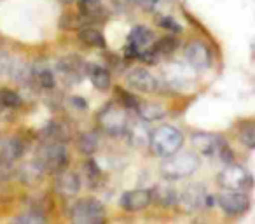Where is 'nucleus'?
Listing matches in <instances>:
<instances>
[{"label": "nucleus", "mask_w": 255, "mask_h": 224, "mask_svg": "<svg viewBox=\"0 0 255 224\" xmlns=\"http://www.w3.org/2000/svg\"><path fill=\"white\" fill-rule=\"evenodd\" d=\"M182 146H184V135L180 130L170 125L159 126L157 130H154L149 144L150 151L159 158H168L178 153Z\"/></svg>", "instance_id": "nucleus-1"}, {"label": "nucleus", "mask_w": 255, "mask_h": 224, "mask_svg": "<svg viewBox=\"0 0 255 224\" xmlns=\"http://www.w3.org/2000/svg\"><path fill=\"white\" fill-rule=\"evenodd\" d=\"M161 174L168 179V181H177V179H184L192 175L199 168V158L194 153H180V154H171V156L164 158L161 163Z\"/></svg>", "instance_id": "nucleus-2"}, {"label": "nucleus", "mask_w": 255, "mask_h": 224, "mask_svg": "<svg viewBox=\"0 0 255 224\" xmlns=\"http://www.w3.org/2000/svg\"><path fill=\"white\" fill-rule=\"evenodd\" d=\"M98 125L105 130L109 135H124L129 128V118H128L126 107L109 103L98 114Z\"/></svg>", "instance_id": "nucleus-3"}, {"label": "nucleus", "mask_w": 255, "mask_h": 224, "mask_svg": "<svg viewBox=\"0 0 255 224\" xmlns=\"http://www.w3.org/2000/svg\"><path fill=\"white\" fill-rule=\"evenodd\" d=\"M70 217L75 224H100L105 221V209L98 200L82 198L74 203Z\"/></svg>", "instance_id": "nucleus-4"}, {"label": "nucleus", "mask_w": 255, "mask_h": 224, "mask_svg": "<svg viewBox=\"0 0 255 224\" xmlns=\"http://www.w3.org/2000/svg\"><path fill=\"white\" fill-rule=\"evenodd\" d=\"M37 160L46 168V172H60L67 167L68 154L63 144H60L58 140H51V142H46L39 149Z\"/></svg>", "instance_id": "nucleus-5"}, {"label": "nucleus", "mask_w": 255, "mask_h": 224, "mask_svg": "<svg viewBox=\"0 0 255 224\" xmlns=\"http://www.w3.org/2000/svg\"><path fill=\"white\" fill-rule=\"evenodd\" d=\"M219 207L227 216H241L250 209V198L245 191H236V189H224L217 196Z\"/></svg>", "instance_id": "nucleus-6"}, {"label": "nucleus", "mask_w": 255, "mask_h": 224, "mask_svg": "<svg viewBox=\"0 0 255 224\" xmlns=\"http://www.w3.org/2000/svg\"><path fill=\"white\" fill-rule=\"evenodd\" d=\"M217 182L222 189H236L245 191L250 186V175L241 165H227L217 177Z\"/></svg>", "instance_id": "nucleus-7"}, {"label": "nucleus", "mask_w": 255, "mask_h": 224, "mask_svg": "<svg viewBox=\"0 0 255 224\" xmlns=\"http://www.w3.org/2000/svg\"><path fill=\"white\" fill-rule=\"evenodd\" d=\"M177 203L187 214L199 212L208 205V193L205 191L203 186H189L182 191V195H178Z\"/></svg>", "instance_id": "nucleus-8"}, {"label": "nucleus", "mask_w": 255, "mask_h": 224, "mask_svg": "<svg viewBox=\"0 0 255 224\" xmlns=\"http://www.w3.org/2000/svg\"><path fill=\"white\" fill-rule=\"evenodd\" d=\"M154 39V33L150 32V28L143 25L133 26V30L128 35V47H126V54L129 58H138V54L142 53L143 49L150 47Z\"/></svg>", "instance_id": "nucleus-9"}, {"label": "nucleus", "mask_w": 255, "mask_h": 224, "mask_svg": "<svg viewBox=\"0 0 255 224\" xmlns=\"http://www.w3.org/2000/svg\"><path fill=\"white\" fill-rule=\"evenodd\" d=\"M191 142L194 146V149L203 156H215L220 153V149L224 147V139L215 133H206V132H198L192 133Z\"/></svg>", "instance_id": "nucleus-10"}, {"label": "nucleus", "mask_w": 255, "mask_h": 224, "mask_svg": "<svg viewBox=\"0 0 255 224\" xmlns=\"http://www.w3.org/2000/svg\"><path fill=\"white\" fill-rule=\"evenodd\" d=\"M128 84L140 93H154L157 89V79L147 68L136 67L126 74Z\"/></svg>", "instance_id": "nucleus-11"}, {"label": "nucleus", "mask_w": 255, "mask_h": 224, "mask_svg": "<svg viewBox=\"0 0 255 224\" xmlns=\"http://www.w3.org/2000/svg\"><path fill=\"white\" fill-rule=\"evenodd\" d=\"M152 202V193L150 189H133V191H126L121 196V207L128 212H140V210L147 209Z\"/></svg>", "instance_id": "nucleus-12"}, {"label": "nucleus", "mask_w": 255, "mask_h": 224, "mask_svg": "<svg viewBox=\"0 0 255 224\" xmlns=\"http://www.w3.org/2000/svg\"><path fill=\"white\" fill-rule=\"evenodd\" d=\"M185 58L194 68H206L212 63V53H210L208 46L201 40L189 42V46L185 47Z\"/></svg>", "instance_id": "nucleus-13"}, {"label": "nucleus", "mask_w": 255, "mask_h": 224, "mask_svg": "<svg viewBox=\"0 0 255 224\" xmlns=\"http://www.w3.org/2000/svg\"><path fill=\"white\" fill-rule=\"evenodd\" d=\"M81 189V179L70 170H60L54 177V191L60 196H75Z\"/></svg>", "instance_id": "nucleus-14"}, {"label": "nucleus", "mask_w": 255, "mask_h": 224, "mask_svg": "<svg viewBox=\"0 0 255 224\" xmlns=\"http://www.w3.org/2000/svg\"><path fill=\"white\" fill-rule=\"evenodd\" d=\"M84 68H86V65L82 63L77 56H74V54L61 58V60L58 61V70H60L65 82H68V84H75V82L81 81L82 74L86 72Z\"/></svg>", "instance_id": "nucleus-15"}, {"label": "nucleus", "mask_w": 255, "mask_h": 224, "mask_svg": "<svg viewBox=\"0 0 255 224\" xmlns=\"http://www.w3.org/2000/svg\"><path fill=\"white\" fill-rule=\"evenodd\" d=\"M23 154V144L16 137H4L0 139V163L11 165L19 160Z\"/></svg>", "instance_id": "nucleus-16"}, {"label": "nucleus", "mask_w": 255, "mask_h": 224, "mask_svg": "<svg viewBox=\"0 0 255 224\" xmlns=\"http://www.w3.org/2000/svg\"><path fill=\"white\" fill-rule=\"evenodd\" d=\"M150 193H152V202H156L157 205H161V207H171L178 202V193L171 182H166V181L157 182V184L150 189Z\"/></svg>", "instance_id": "nucleus-17"}, {"label": "nucleus", "mask_w": 255, "mask_h": 224, "mask_svg": "<svg viewBox=\"0 0 255 224\" xmlns=\"http://www.w3.org/2000/svg\"><path fill=\"white\" fill-rule=\"evenodd\" d=\"M86 74L96 89L107 91L110 88V74L102 65H86Z\"/></svg>", "instance_id": "nucleus-18"}, {"label": "nucleus", "mask_w": 255, "mask_h": 224, "mask_svg": "<svg viewBox=\"0 0 255 224\" xmlns=\"http://www.w3.org/2000/svg\"><path fill=\"white\" fill-rule=\"evenodd\" d=\"M44 172H46V168L40 165V161L37 160H32L30 163L23 165L21 170H19V179H21L25 184H35V182H39V179H42Z\"/></svg>", "instance_id": "nucleus-19"}, {"label": "nucleus", "mask_w": 255, "mask_h": 224, "mask_svg": "<svg viewBox=\"0 0 255 224\" xmlns=\"http://www.w3.org/2000/svg\"><path fill=\"white\" fill-rule=\"evenodd\" d=\"M136 112H138L140 118L145 119V121H157V119L164 118V114H166V110H164L163 105H159V103H152V102L138 103Z\"/></svg>", "instance_id": "nucleus-20"}, {"label": "nucleus", "mask_w": 255, "mask_h": 224, "mask_svg": "<svg viewBox=\"0 0 255 224\" xmlns=\"http://www.w3.org/2000/svg\"><path fill=\"white\" fill-rule=\"evenodd\" d=\"M126 135H128V139H129V142H131V146L143 147V146H149L150 144V137H152V133L149 132L147 126L135 125V126H129V128H128Z\"/></svg>", "instance_id": "nucleus-21"}, {"label": "nucleus", "mask_w": 255, "mask_h": 224, "mask_svg": "<svg viewBox=\"0 0 255 224\" xmlns=\"http://www.w3.org/2000/svg\"><path fill=\"white\" fill-rule=\"evenodd\" d=\"M77 37H79V40H81V42L86 44V46L105 47V37H103L102 32H98L96 28H89V26H84V28L79 30Z\"/></svg>", "instance_id": "nucleus-22"}, {"label": "nucleus", "mask_w": 255, "mask_h": 224, "mask_svg": "<svg viewBox=\"0 0 255 224\" xmlns=\"http://www.w3.org/2000/svg\"><path fill=\"white\" fill-rule=\"evenodd\" d=\"M79 11L84 18L96 19V16L103 14L105 9L102 5V0H79Z\"/></svg>", "instance_id": "nucleus-23"}, {"label": "nucleus", "mask_w": 255, "mask_h": 224, "mask_svg": "<svg viewBox=\"0 0 255 224\" xmlns=\"http://www.w3.org/2000/svg\"><path fill=\"white\" fill-rule=\"evenodd\" d=\"M9 74H11L16 81H21V82H25L26 79H33V70H30V68L26 67V63H23L21 60H11Z\"/></svg>", "instance_id": "nucleus-24"}, {"label": "nucleus", "mask_w": 255, "mask_h": 224, "mask_svg": "<svg viewBox=\"0 0 255 224\" xmlns=\"http://www.w3.org/2000/svg\"><path fill=\"white\" fill-rule=\"evenodd\" d=\"M96 149H98V137H96V133L88 132L79 137V151L82 154L91 156V154H95Z\"/></svg>", "instance_id": "nucleus-25"}, {"label": "nucleus", "mask_w": 255, "mask_h": 224, "mask_svg": "<svg viewBox=\"0 0 255 224\" xmlns=\"http://www.w3.org/2000/svg\"><path fill=\"white\" fill-rule=\"evenodd\" d=\"M21 105V96L18 95L16 91L7 88H2L0 89V107H4V109L9 110H14Z\"/></svg>", "instance_id": "nucleus-26"}, {"label": "nucleus", "mask_w": 255, "mask_h": 224, "mask_svg": "<svg viewBox=\"0 0 255 224\" xmlns=\"http://www.w3.org/2000/svg\"><path fill=\"white\" fill-rule=\"evenodd\" d=\"M33 81L44 89L54 88V74L49 68H35L33 70Z\"/></svg>", "instance_id": "nucleus-27"}, {"label": "nucleus", "mask_w": 255, "mask_h": 224, "mask_svg": "<svg viewBox=\"0 0 255 224\" xmlns=\"http://www.w3.org/2000/svg\"><path fill=\"white\" fill-rule=\"evenodd\" d=\"M177 47H178V42H177V39H173V37H163V39H159L156 44H154V49H156L161 56H168V54L175 53Z\"/></svg>", "instance_id": "nucleus-28"}, {"label": "nucleus", "mask_w": 255, "mask_h": 224, "mask_svg": "<svg viewBox=\"0 0 255 224\" xmlns=\"http://www.w3.org/2000/svg\"><path fill=\"white\" fill-rule=\"evenodd\" d=\"M240 140L250 149H255V123L254 125H245L240 128Z\"/></svg>", "instance_id": "nucleus-29"}, {"label": "nucleus", "mask_w": 255, "mask_h": 224, "mask_svg": "<svg viewBox=\"0 0 255 224\" xmlns=\"http://www.w3.org/2000/svg\"><path fill=\"white\" fill-rule=\"evenodd\" d=\"M157 23H159L161 28L168 30V32H171V33H180L182 32V26L178 25V23L175 21L170 14H163L159 19H157Z\"/></svg>", "instance_id": "nucleus-30"}, {"label": "nucleus", "mask_w": 255, "mask_h": 224, "mask_svg": "<svg viewBox=\"0 0 255 224\" xmlns=\"http://www.w3.org/2000/svg\"><path fill=\"white\" fill-rule=\"evenodd\" d=\"M16 221H18V223H26V224H40V223H46V217L40 212H37V210H30L28 214L18 217Z\"/></svg>", "instance_id": "nucleus-31"}, {"label": "nucleus", "mask_w": 255, "mask_h": 224, "mask_svg": "<svg viewBox=\"0 0 255 224\" xmlns=\"http://www.w3.org/2000/svg\"><path fill=\"white\" fill-rule=\"evenodd\" d=\"M9 65H11V56L5 51L0 49V77L9 70Z\"/></svg>", "instance_id": "nucleus-32"}, {"label": "nucleus", "mask_w": 255, "mask_h": 224, "mask_svg": "<svg viewBox=\"0 0 255 224\" xmlns=\"http://www.w3.org/2000/svg\"><path fill=\"white\" fill-rule=\"evenodd\" d=\"M135 2H138L142 7L150 9V11H157L159 5L163 4V0H135Z\"/></svg>", "instance_id": "nucleus-33"}, {"label": "nucleus", "mask_w": 255, "mask_h": 224, "mask_svg": "<svg viewBox=\"0 0 255 224\" xmlns=\"http://www.w3.org/2000/svg\"><path fill=\"white\" fill-rule=\"evenodd\" d=\"M70 102L74 103L75 107H77V109H86V107H88V103H86V100H82L81 96H72L70 98Z\"/></svg>", "instance_id": "nucleus-34"}, {"label": "nucleus", "mask_w": 255, "mask_h": 224, "mask_svg": "<svg viewBox=\"0 0 255 224\" xmlns=\"http://www.w3.org/2000/svg\"><path fill=\"white\" fill-rule=\"evenodd\" d=\"M114 4H116V7L119 9V11H124V9L129 7L131 0H114Z\"/></svg>", "instance_id": "nucleus-35"}]
</instances>
